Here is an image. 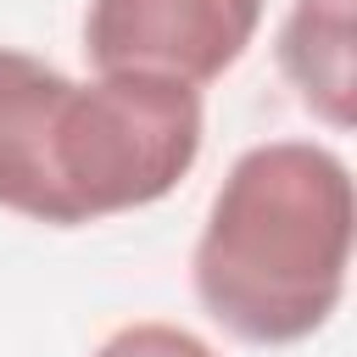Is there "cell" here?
<instances>
[{"instance_id": "cell-1", "label": "cell", "mask_w": 357, "mask_h": 357, "mask_svg": "<svg viewBox=\"0 0 357 357\" xmlns=\"http://www.w3.org/2000/svg\"><path fill=\"white\" fill-rule=\"evenodd\" d=\"M201 139V89L178 78H67L0 45V212L50 229L139 212L178 190Z\"/></svg>"}, {"instance_id": "cell-2", "label": "cell", "mask_w": 357, "mask_h": 357, "mask_svg": "<svg viewBox=\"0 0 357 357\" xmlns=\"http://www.w3.org/2000/svg\"><path fill=\"white\" fill-rule=\"evenodd\" d=\"M351 167L318 139H268L234 156L190 251L201 312L245 346L312 340L346 301Z\"/></svg>"}, {"instance_id": "cell-3", "label": "cell", "mask_w": 357, "mask_h": 357, "mask_svg": "<svg viewBox=\"0 0 357 357\" xmlns=\"http://www.w3.org/2000/svg\"><path fill=\"white\" fill-rule=\"evenodd\" d=\"M262 0H89L84 56L95 73L218 84L257 39Z\"/></svg>"}, {"instance_id": "cell-4", "label": "cell", "mask_w": 357, "mask_h": 357, "mask_svg": "<svg viewBox=\"0 0 357 357\" xmlns=\"http://www.w3.org/2000/svg\"><path fill=\"white\" fill-rule=\"evenodd\" d=\"M279 73L296 89V100L329 123L335 134L351 128L357 106V67H351V0H290L279 39H273Z\"/></svg>"}, {"instance_id": "cell-5", "label": "cell", "mask_w": 357, "mask_h": 357, "mask_svg": "<svg viewBox=\"0 0 357 357\" xmlns=\"http://www.w3.org/2000/svg\"><path fill=\"white\" fill-rule=\"evenodd\" d=\"M95 357H218L212 340H201L195 329L184 324H162V318H139V324H123L112 329Z\"/></svg>"}]
</instances>
